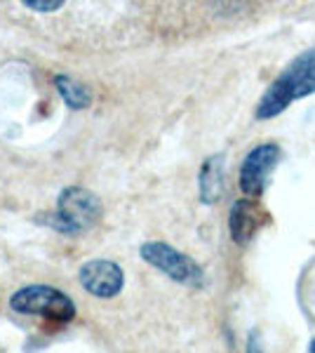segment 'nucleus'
<instances>
[{
    "mask_svg": "<svg viewBox=\"0 0 315 353\" xmlns=\"http://www.w3.org/2000/svg\"><path fill=\"white\" fill-rule=\"evenodd\" d=\"M198 189H200V201L205 205L219 201L223 189V156H210L203 163L198 174Z\"/></svg>",
    "mask_w": 315,
    "mask_h": 353,
    "instance_id": "6e6552de",
    "label": "nucleus"
},
{
    "mask_svg": "<svg viewBox=\"0 0 315 353\" xmlns=\"http://www.w3.org/2000/svg\"><path fill=\"white\" fill-rule=\"evenodd\" d=\"M101 219V203L92 191L68 186L59 193L57 210L48 217V224L66 236L90 231Z\"/></svg>",
    "mask_w": 315,
    "mask_h": 353,
    "instance_id": "f03ea898",
    "label": "nucleus"
},
{
    "mask_svg": "<svg viewBox=\"0 0 315 353\" xmlns=\"http://www.w3.org/2000/svg\"><path fill=\"white\" fill-rule=\"evenodd\" d=\"M268 221V214L259 208V203L252 198H240L233 203L231 214H228V231L238 245H245L254 238V233Z\"/></svg>",
    "mask_w": 315,
    "mask_h": 353,
    "instance_id": "0eeeda50",
    "label": "nucleus"
},
{
    "mask_svg": "<svg viewBox=\"0 0 315 353\" xmlns=\"http://www.w3.org/2000/svg\"><path fill=\"white\" fill-rule=\"evenodd\" d=\"M141 259L146 264H151L153 269L163 271L170 281L181 283L186 288H203L205 283V271L193 261L188 254L179 252L167 243H144L141 245Z\"/></svg>",
    "mask_w": 315,
    "mask_h": 353,
    "instance_id": "20e7f679",
    "label": "nucleus"
},
{
    "mask_svg": "<svg viewBox=\"0 0 315 353\" xmlns=\"http://www.w3.org/2000/svg\"><path fill=\"white\" fill-rule=\"evenodd\" d=\"M54 85H57V90H59L61 99H64L71 109H88L90 101H92L90 90L85 88V85L76 83L71 76H57Z\"/></svg>",
    "mask_w": 315,
    "mask_h": 353,
    "instance_id": "1a4fd4ad",
    "label": "nucleus"
},
{
    "mask_svg": "<svg viewBox=\"0 0 315 353\" xmlns=\"http://www.w3.org/2000/svg\"><path fill=\"white\" fill-rule=\"evenodd\" d=\"M28 10L33 12H40V14H50V12H57L59 8H64L66 0H21Z\"/></svg>",
    "mask_w": 315,
    "mask_h": 353,
    "instance_id": "9d476101",
    "label": "nucleus"
},
{
    "mask_svg": "<svg viewBox=\"0 0 315 353\" xmlns=\"http://www.w3.org/2000/svg\"><path fill=\"white\" fill-rule=\"evenodd\" d=\"M80 285L88 290L96 299H113L120 294L125 285V273L116 264L108 259H92L88 264L80 266Z\"/></svg>",
    "mask_w": 315,
    "mask_h": 353,
    "instance_id": "423d86ee",
    "label": "nucleus"
},
{
    "mask_svg": "<svg viewBox=\"0 0 315 353\" xmlns=\"http://www.w3.org/2000/svg\"><path fill=\"white\" fill-rule=\"evenodd\" d=\"M10 306L21 316H40L50 321L66 323L76 316V304L66 292L50 285H28L17 290Z\"/></svg>",
    "mask_w": 315,
    "mask_h": 353,
    "instance_id": "7ed1b4c3",
    "label": "nucleus"
},
{
    "mask_svg": "<svg viewBox=\"0 0 315 353\" xmlns=\"http://www.w3.org/2000/svg\"><path fill=\"white\" fill-rule=\"evenodd\" d=\"M308 351H313V353H315V339L311 341V344H308Z\"/></svg>",
    "mask_w": 315,
    "mask_h": 353,
    "instance_id": "9b49d317",
    "label": "nucleus"
},
{
    "mask_svg": "<svg viewBox=\"0 0 315 353\" xmlns=\"http://www.w3.org/2000/svg\"><path fill=\"white\" fill-rule=\"evenodd\" d=\"M280 161V146L273 141L254 146L243 161L240 168V189L245 196L250 198H259L263 189H266L268 174L273 172V168Z\"/></svg>",
    "mask_w": 315,
    "mask_h": 353,
    "instance_id": "39448f33",
    "label": "nucleus"
},
{
    "mask_svg": "<svg viewBox=\"0 0 315 353\" xmlns=\"http://www.w3.org/2000/svg\"><path fill=\"white\" fill-rule=\"evenodd\" d=\"M315 94V48L306 50L271 83L256 104V121H271L280 116L292 101Z\"/></svg>",
    "mask_w": 315,
    "mask_h": 353,
    "instance_id": "f257e3e1",
    "label": "nucleus"
}]
</instances>
